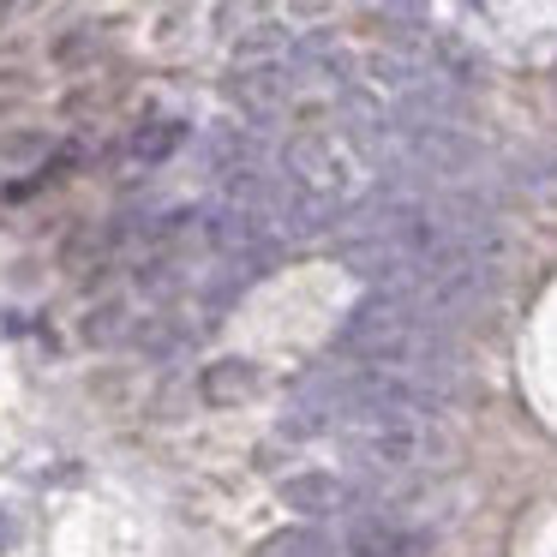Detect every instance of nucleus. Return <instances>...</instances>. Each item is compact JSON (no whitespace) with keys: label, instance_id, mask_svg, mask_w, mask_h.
<instances>
[{"label":"nucleus","instance_id":"7","mask_svg":"<svg viewBox=\"0 0 557 557\" xmlns=\"http://www.w3.org/2000/svg\"><path fill=\"white\" fill-rule=\"evenodd\" d=\"M252 384H258V372L246 360H216L205 372V396L210 401H240V396H252Z\"/></svg>","mask_w":557,"mask_h":557},{"label":"nucleus","instance_id":"9","mask_svg":"<svg viewBox=\"0 0 557 557\" xmlns=\"http://www.w3.org/2000/svg\"><path fill=\"white\" fill-rule=\"evenodd\" d=\"M7 540H13V521H7V516H0V545H7Z\"/></svg>","mask_w":557,"mask_h":557},{"label":"nucleus","instance_id":"6","mask_svg":"<svg viewBox=\"0 0 557 557\" xmlns=\"http://www.w3.org/2000/svg\"><path fill=\"white\" fill-rule=\"evenodd\" d=\"M181 138H186L181 121H150V126H138V133H133V162L157 169V162H169L174 150H181Z\"/></svg>","mask_w":557,"mask_h":557},{"label":"nucleus","instance_id":"5","mask_svg":"<svg viewBox=\"0 0 557 557\" xmlns=\"http://www.w3.org/2000/svg\"><path fill=\"white\" fill-rule=\"evenodd\" d=\"M282 504L300 509V516H354V509H366L342 473H294V480H282Z\"/></svg>","mask_w":557,"mask_h":557},{"label":"nucleus","instance_id":"4","mask_svg":"<svg viewBox=\"0 0 557 557\" xmlns=\"http://www.w3.org/2000/svg\"><path fill=\"white\" fill-rule=\"evenodd\" d=\"M336 552L342 557H408L413 533L401 528L389 509H354V516H342V528H336Z\"/></svg>","mask_w":557,"mask_h":557},{"label":"nucleus","instance_id":"2","mask_svg":"<svg viewBox=\"0 0 557 557\" xmlns=\"http://www.w3.org/2000/svg\"><path fill=\"white\" fill-rule=\"evenodd\" d=\"M342 444L360 456L366 473H413L437 456L444 432H437V413H408V408H389V413H354V420L336 425Z\"/></svg>","mask_w":557,"mask_h":557},{"label":"nucleus","instance_id":"3","mask_svg":"<svg viewBox=\"0 0 557 557\" xmlns=\"http://www.w3.org/2000/svg\"><path fill=\"white\" fill-rule=\"evenodd\" d=\"M306 85H312V78H306L300 42H294V54H270V61H240V66H234V78H228V97L240 102L246 114L270 121V114H282Z\"/></svg>","mask_w":557,"mask_h":557},{"label":"nucleus","instance_id":"8","mask_svg":"<svg viewBox=\"0 0 557 557\" xmlns=\"http://www.w3.org/2000/svg\"><path fill=\"white\" fill-rule=\"evenodd\" d=\"M85 336H90V342H114V336H121V306H102V312H90Z\"/></svg>","mask_w":557,"mask_h":557},{"label":"nucleus","instance_id":"1","mask_svg":"<svg viewBox=\"0 0 557 557\" xmlns=\"http://www.w3.org/2000/svg\"><path fill=\"white\" fill-rule=\"evenodd\" d=\"M366 150L354 145L348 126H312V133H294L288 150H282V186L294 198L318 210L324 222L336 216H354L366 205Z\"/></svg>","mask_w":557,"mask_h":557}]
</instances>
